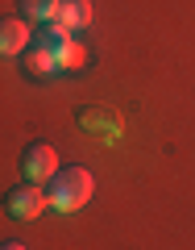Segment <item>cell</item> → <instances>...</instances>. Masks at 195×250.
Returning <instances> with one entry per match:
<instances>
[{
	"label": "cell",
	"mask_w": 195,
	"mask_h": 250,
	"mask_svg": "<svg viewBox=\"0 0 195 250\" xmlns=\"http://www.w3.org/2000/svg\"><path fill=\"white\" fill-rule=\"evenodd\" d=\"M34 46H46V50L54 54V67H58V71H79L83 62H88V50H83V42H75L71 34L50 29V25L37 34V42H34Z\"/></svg>",
	"instance_id": "7a4b0ae2"
},
{
	"label": "cell",
	"mask_w": 195,
	"mask_h": 250,
	"mask_svg": "<svg viewBox=\"0 0 195 250\" xmlns=\"http://www.w3.org/2000/svg\"><path fill=\"white\" fill-rule=\"evenodd\" d=\"M25 71H29V75H37V80L54 75V71H58V67H54V54L46 50V46H34V50H29V59H25Z\"/></svg>",
	"instance_id": "ba28073f"
},
{
	"label": "cell",
	"mask_w": 195,
	"mask_h": 250,
	"mask_svg": "<svg viewBox=\"0 0 195 250\" xmlns=\"http://www.w3.org/2000/svg\"><path fill=\"white\" fill-rule=\"evenodd\" d=\"M21 167H25L29 184H46V179H54V171H58V150H54L50 142H34L25 150V159H21Z\"/></svg>",
	"instance_id": "277c9868"
},
{
	"label": "cell",
	"mask_w": 195,
	"mask_h": 250,
	"mask_svg": "<svg viewBox=\"0 0 195 250\" xmlns=\"http://www.w3.org/2000/svg\"><path fill=\"white\" fill-rule=\"evenodd\" d=\"M96 9H91V0H58V13H54L50 29H62V34H75V29H88Z\"/></svg>",
	"instance_id": "5b68a950"
},
{
	"label": "cell",
	"mask_w": 195,
	"mask_h": 250,
	"mask_svg": "<svg viewBox=\"0 0 195 250\" xmlns=\"http://www.w3.org/2000/svg\"><path fill=\"white\" fill-rule=\"evenodd\" d=\"M29 46V25L17 17H4L0 21V59H13Z\"/></svg>",
	"instance_id": "8992f818"
},
{
	"label": "cell",
	"mask_w": 195,
	"mask_h": 250,
	"mask_svg": "<svg viewBox=\"0 0 195 250\" xmlns=\"http://www.w3.org/2000/svg\"><path fill=\"white\" fill-rule=\"evenodd\" d=\"M91 192H96L91 171L62 167V171H54L50 188H46V200H50V208H58V213H75V208H83L91 200Z\"/></svg>",
	"instance_id": "6da1fadb"
},
{
	"label": "cell",
	"mask_w": 195,
	"mask_h": 250,
	"mask_svg": "<svg viewBox=\"0 0 195 250\" xmlns=\"http://www.w3.org/2000/svg\"><path fill=\"white\" fill-rule=\"evenodd\" d=\"M46 205H50V200H46V188L42 184H29V179L17 184L9 196H4V208H9L17 221H34V217H42Z\"/></svg>",
	"instance_id": "3957f363"
},
{
	"label": "cell",
	"mask_w": 195,
	"mask_h": 250,
	"mask_svg": "<svg viewBox=\"0 0 195 250\" xmlns=\"http://www.w3.org/2000/svg\"><path fill=\"white\" fill-rule=\"evenodd\" d=\"M0 250H25V246H21V242H4Z\"/></svg>",
	"instance_id": "9c48e42d"
},
{
	"label": "cell",
	"mask_w": 195,
	"mask_h": 250,
	"mask_svg": "<svg viewBox=\"0 0 195 250\" xmlns=\"http://www.w3.org/2000/svg\"><path fill=\"white\" fill-rule=\"evenodd\" d=\"M21 13L29 17V25H50L58 13V0H21Z\"/></svg>",
	"instance_id": "52a82bcc"
}]
</instances>
